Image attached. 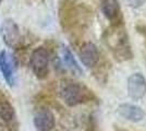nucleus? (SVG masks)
Masks as SVG:
<instances>
[{"instance_id": "1", "label": "nucleus", "mask_w": 146, "mask_h": 131, "mask_svg": "<svg viewBox=\"0 0 146 131\" xmlns=\"http://www.w3.org/2000/svg\"><path fill=\"white\" fill-rule=\"evenodd\" d=\"M59 21L63 31L79 36L92 24V10L78 0H62L59 5Z\"/></svg>"}, {"instance_id": "2", "label": "nucleus", "mask_w": 146, "mask_h": 131, "mask_svg": "<svg viewBox=\"0 0 146 131\" xmlns=\"http://www.w3.org/2000/svg\"><path fill=\"white\" fill-rule=\"evenodd\" d=\"M103 41L118 61H127L133 58L128 32L123 22L110 24L104 32Z\"/></svg>"}, {"instance_id": "3", "label": "nucleus", "mask_w": 146, "mask_h": 131, "mask_svg": "<svg viewBox=\"0 0 146 131\" xmlns=\"http://www.w3.org/2000/svg\"><path fill=\"white\" fill-rule=\"evenodd\" d=\"M60 96L68 106L73 107L90 102L95 96L93 91L79 82L67 81L61 84Z\"/></svg>"}, {"instance_id": "4", "label": "nucleus", "mask_w": 146, "mask_h": 131, "mask_svg": "<svg viewBox=\"0 0 146 131\" xmlns=\"http://www.w3.org/2000/svg\"><path fill=\"white\" fill-rule=\"evenodd\" d=\"M49 59L50 54L44 46L37 47L33 50L30 57V66L33 73L38 79H45L49 73Z\"/></svg>"}, {"instance_id": "5", "label": "nucleus", "mask_w": 146, "mask_h": 131, "mask_svg": "<svg viewBox=\"0 0 146 131\" xmlns=\"http://www.w3.org/2000/svg\"><path fill=\"white\" fill-rule=\"evenodd\" d=\"M79 57L82 63L88 69L96 68V66L100 63V53L97 46L91 42H87L81 46Z\"/></svg>"}, {"instance_id": "6", "label": "nucleus", "mask_w": 146, "mask_h": 131, "mask_svg": "<svg viewBox=\"0 0 146 131\" xmlns=\"http://www.w3.org/2000/svg\"><path fill=\"white\" fill-rule=\"evenodd\" d=\"M128 93L134 100H141L146 95V79L142 73L136 72L129 76Z\"/></svg>"}, {"instance_id": "7", "label": "nucleus", "mask_w": 146, "mask_h": 131, "mask_svg": "<svg viewBox=\"0 0 146 131\" xmlns=\"http://www.w3.org/2000/svg\"><path fill=\"white\" fill-rule=\"evenodd\" d=\"M17 68V60L13 55H9L6 50L0 51V71L8 85H14V70Z\"/></svg>"}, {"instance_id": "8", "label": "nucleus", "mask_w": 146, "mask_h": 131, "mask_svg": "<svg viewBox=\"0 0 146 131\" xmlns=\"http://www.w3.org/2000/svg\"><path fill=\"white\" fill-rule=\"evenodd\" d=\"M2 38L8 47L17 48L21 42V34L17 23L12 20H6L1 30Z\"/></svg>"}, {"instance_id": "9", "label": "nucleus", "mask_w": 146, "mask_h": 131, "mask_svg": "<svg viewBox=\"0 0 146 131\" xmlns=\"http://www.w3.org/2000/svg\"><path fill=\"white\" fill-rule=\"evenodd\" d=\"M33 124L38 131H50L56 125L55 115L47 108L39 109L33 118Z\"/></svg>"}, {"instance_id": "10", "label": "nucleus", "mask_w": 146, "mask_h": 131, "mask_svg": "<svg viewBox=\"0 0 146 131\" xmlns=\"http://www.w3.org/2000/svg\"><path fill=\"white\" fill-rule=\"evenodd\" d=\"M102 11L105 18L109 20L111 24H117L123 22L121 15V9L118 0H103L102 1Z\"/></svg>"}, {"instance_id": "11", "label": "nucleus", "mask_w": 146, "mask_h": 131, "mask_svg": "<svg viewBox=\"0 0 146 131\" xmlns=\"http://www.w3.org/2000/svg\"><path fill=\"white\" fill-rule=\"evenodd\" d=\"M117 110L121 117L132 122H139L145 117L144 110L140 106L133 104H121L118 106Z\"/></svg>"}, {"instance_id": "12", "label": "nucleus", "mask_w": 146, "mask_h": 131, "mask_svg": "<svg viewBox=\"0 0 146 131\" xmlns=\"http://www.w3.org/2000/svg\"><path fill=\"white\" fill-rule=\"evenodd\" d=\"M61 58H62L63 63L72 71L73 73L78 75H81L83 73L81 67L79 66L78 61L75 60V58L73 56L72 51L70 50V48H68L67 46H62V48H61Z\"/></svg>"}, {"instance_id": "13", "label": "nucleus", "mask_w": 146, "mask_h": 131, "mask_svg": "<svg viewBox=\"0 0 146 131\" xmlns=\"http://www.w3.org/2000/svg\"><path fill=\"white\" fill-rule=\"evenodd\" d=\"M0 118L6 122H10L15 118L14 108L10 104V102H8L7 100H1L0 103Z\"/></svg>"}, {"instance_id": "14", "label": "nucleus", "mask_w": 146, "mask_h": 131, "mask_svg": "<svg viewBox=\"0 0 146 131\" xmlns=\"http://www.w3.org/2000/svg\"><path fill=\"white\" fill-rule=\"evenodd\" d=\"M124 1H125V3H127L130 8L136 9V8H140L141 6H143V5L145 3L146 0H124Z\"/></svg>"}, {"instance_id": "15", "label": "nucleus", "mask_w": 146, "mask_h": 131, "mask_svg": "<svg viewBox=\"0 0 146 131\" xmlns=\"http://www.w3.org/2000/svg\"><path fill=\"white\" fill-rule=\"evenodd\" d=\"M1 1H2V0H0V3H1Z\"/></svg>"}]
</instances>
